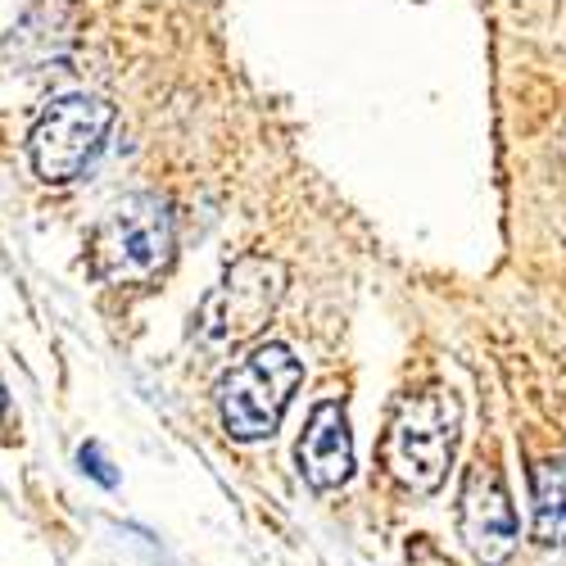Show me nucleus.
<instances>
[{
	"label": "nucleus",
	"mask_w": 566,
	"mask_h": 566,
	"mask_svg": "<svg viewBox=\"0 0 566 566\" xmlns=\"http://www.w3.org/2000/svg\"><path fill=\"white\" fill-rule=\"evenodd\" d=\"M458 399L449 390H421L399 399L395 421L381 440L386 471L412 494H436L449 476L453 444H458Z\"/></svg>",
	"instance_id": "1"
},
{
	"label": "nucleus",
	"mask_w": 566,
	"mask_h": 566,
	"mask_svg": "<svg viewBox=\"0 0 566 566\" xmlns=\"http://www.w3.org/2000/svg\"><path fill=\"white\" fill-rule=\"evenodd\" d=\"M281 295H286V268L268 254H245L235 259L218 286L200 300L196 313V340L205 354H227L259 336L268 317L276 313Z\"/></svg>",
	"instance_id": "2"
},
{
	"label": "nucleus",
	"mask_w": 566,
	"mask_h": 566,
	"mask_svg": "<svg viewBox=\"0 0 566 566\" xmlns=\"http://www.w3.org/2000/svg\"><path fill=\"white\" fill-rule=\"evenodd\" d=\"M304 381V367L286 345H259L254 354H245L222 381H218V412L231 440H268L281 427V412H286L291 395Z\"/></svg>",
	"instance_id": "3"
},
{
	"label": "nucleus",
	"mask_w": 566,
	"mask_h": 566,
	"mask_svg": "<svg viewBox=\"0 0 566 566\" xmlns=\"http://www.w3.org/2000/svg\"><path fill=\"white\" fill-rule=\"evenodd\" d=\"M172 259V213L159 196H132L123 200L91 241V272L101 281H150Z\"/></svg>",
	"instance_id": "4"
},
{
	"label": "nucleus",
	"mask_w": 566,
	"mask_h": 566,
	"mask_svg": "<svg viewBox=\"0 0 566 566\" xmlns=\"http://www.w3.org/2000/svg\"><path fill=\"white\" fill-rule=\"evenodd\" d=\"M114 127V105L101 96H60L41 109L28 136L32 172L45 186H69L82 177V168L96 159L105 136Z\"/></svg>",
	"instance_id": "5"
},
{
	"label": "nucleus",
	"mask_w": 566,
	"mask_h": 566,
	"mask_svg": "<svg viewBox=\"0 0 566 566\" xmlns=\"http://www.w3.org/2000/svg\"><path fill=\"white\" fill-rule=\"evenodd\" d=\"M462 539L481 566H507L516 553V512L494 467H471L462 485Z\"/></svg>",
	"instance_id": "6"
},
{
	"label": "nucleus",
	"mask_w": 566,
	"mask_h": 566,
	"mask_svg": "<svg viewBox=\"0 0 566 566\" xmlns=\"http://www.w3.org/2000/svg\"><path fill=\"white\" fill-rule=\"evenodd\" d=\"M300 471L308 476L313 490H340L354 476V436H349L345 408L336 399L313 408L304 440H300Z\"/></svg>",
	"instance_id": "7"
},
{
	"label": "nucleus",
	"mask_w": 566,
	"mask_h": 566,
	"mask_svg": "<svg viewBox=\"0 0 566 566\" xmlns=\"http://www.w3.org/2000/svg\"><path fill=\"white\" fill-rule=\"evenodd\" d=\"M535 539L566 544V481L557 462L535 471Z\"/></svg>",
	"instance_id": "8"
},
{
	"label": "nucleus",
	"mask_w": 566,
	"mask_h": 566,
	"mask_svg": "<svg viewBox=\"0 0 566 566\" xmlns=\"http://www.w3.org/2000/svg\"><path fill=\"white\" fill-rule=\"evenodd\" d=\"M77 467L86 471L91 481H101L105 490H114V485H118V471L109 467V458L101 453V444H82V449H77Z\"/></svg>",
	"instance_id": "9"
},
{
	"label": "nucleus",
	"mask_w": 566,
	"mask_h": 566,
	"mask_svg": "<svg viewBox=\"0 0 566 566\" xmlns=\"http://www.w3.org/2000/svg\"><path fill=\"white\" fill-rule=\"evenodd\" d=\"M6 412H10V395H6V381H0V427H6Z\"/></svg>",
	"instance_id": "10"
},
{
	"label": "nucleus",
	"mask_w": 566,
	"mask_h": 566,
	"mask_svg": "<svg viewBox=\"0 0 566 566\" xmlns=\"http://www.w3.org/2000/svg\"><path fill=\"white\" fill-rule=\"evenodd\" d=\"M557 471H562V481H566V462H557Z\"/></svg>",
	"instance_id": "11"
}]
</instances>
